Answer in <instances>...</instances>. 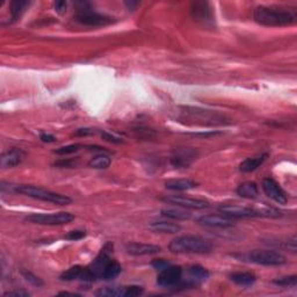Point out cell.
<instances>
[{
    "instance_id": "cell-28",
    "label": "cell",
    "mask_w": 297,
    "mask_h": 297,
    "mask_svg": "<svg viewBox=\"0 0 297 297\" xmlns=\"http://www.w3.org/2000/svg\"><path fill=\"white\" fill-rule=\"evenodd\" d=\"M274 285L280 286V287H295L297 285V277L296 275H291V277H282L278 278L273 281Z\"/></svg>"
},
{
    "instance_id": "cell-8",
    "label": "cell",
    "mask_w": 297,
    "mask_h": 297,
    "mask_svg": "<svg viewBox=\"0 0 297 297\" xmlns=\"http://www.w3.org/2000/svg\"><path fill=\"white\" fill-rule=\"evenodd\" d=\"M192 15L195 21L203 26L211 27L214 24V12L210 3L207 1H194L192 3Z\"/></svg>"
},
{
    "instance_id": "cell-27",
    "label": "cell",
    "mask_w": 297,
    "mask_h": 297,
    "mask_svg": "<svg viewBox=\"0 0 297 297\" xmlns=\"http://www.w3.org/2000/svg\"><path fill=\"white\" fill-rule=\"evenodd\" d=\"M84 271V267L82 266H73L71 268H69L68 271H65L63 273L59 279L62 281H73V280H78L82 277Z\"/></svg>"
},
{
    "instance_id": "cell-10",
    "label": "cell",
    "mask_w": 297,
    "mask_h": 297,
    "mask_svg": "<svg viewBox=\"0 0 297 297\" xmlns=\"http://www.w3.org/2000/svg\"><path fill=\"white\" fill-rule=\"evenodd\" d=\"M183 278V268L170 265L165 270L160 271L157 278V284L163 288H173Z\"/></svg>"
},
{
    "instance_id": "cell-17",
    "label": "cell",
    "mask_w": 297,
    "mask_h": 297,
    "mask_svg": "<svg viewBox=\"0 0 297 297\" xmlns=\"http://www.w3.org/2000/svg\"><path fill=\"white\" fill-rule=\"evenodd\" d=\"M198 186L195 181L191 179H171L165 183L166 190L176 191V192H184L193 190Z\"/></svg>"
},
{
    "instance_id": "cell-15",
    "label": "cell",
    "mask_w": 297,
    "mask_h": 297,
    "mask_svg": "<svg viewBox=\"0 0 297 297\" xmlns=\"http://www.w3.org/2000/svg\"><path fill=\"white\" fill-rule=\"evenodd\" d=\"M128 254L131 256H150V254H156L160 252V247L153 244H144V243H129L125 246Z\"/></svg>"
},
{
    "instance_id": "cell-6",
    "label": "cell",
    "mask_w": 297,
    "mask_h": 297,
    "mask_svg": "<svg viewBox=\"0 0 297 297\" xmlns=\"http://www.w3.org/2000/svg\"><path fill=\"white\" fill-rule=\"evenodd\" d=\"M249 259L261 266H281L287 263L282 254L270 250H254L249 254Z\"/></svg>"
},
{
    "instance_id": "cell-13",
    "label": "cell",
    "mask_w": 297,
    "mask_h": 297,
    "mask_svg": "<svg viewBox=\"0 0 297 297\" xmlns=\"http://www.w3.org/2000/svg\"><path fill=\"white\" fill-rule=\"evenodd\" d=\"M198 223H200L201 225L209 226V228H221L226 229L231 228L235 225L232 218L228 217L225 215H204L198 218Z\"/></svg>"
},
{
    "instance_id": "cell-18",
    "label": "cell",
    "mask_w": 297,
    "mask_h": 297,
    "mask_svg": "<svg viewBox=\"0 0 297 297\" xmlns=\"http://www.w3.org/2000/svg\"><path fill=\"white\" fill-rule=\"evenodd\" d=\"M267 156H268L267 153H264V155L252 157V158H246L244 162L240 163L239 170L244 173L253 172V171H256L258 167H260L261 165H263L264 162L267 158Z\"/></svg>"
},
{
    "instance_id": "cell-41",
    "label": "cell",
    "mask_w": 297,
    "mask_h": 297,
    "mask_svg": "<svg viewBox=\"0 0 297 297\" xmlns=\"http://www.w3.org/2000/svg\"><path fill=\"white\" fill-rule=\"evenodd\" d=\"M58 295L59 296H79L78 294H75V293H68V292H61Z\"/></svg>"
},
{
    "instance_id": "cell-2",
    "label": "cell",
    "mask_w": 297,
    "mask_h": 297,
    "mask_svg": "<svg viewBox=\"0 0 297 297\" xmlns=\"http://www.w3.org/2000/svg\"><path fill=\"white\" fill-rule=\"evenodd\" d=\"M169 250L172 253L205 254L211 252L212 244L208 239L202 238V237L186 235L173 239L170 243Z\"/></svg>"
},
{
    "instance_id": "cell-1",
    "label": "cell",
    "mask_w": 297,
    "mask_h": 297,
    "mask_svg": "<svg viewBox=\"0 0 297 297\" xmlns=\"http://www.w3.org/2000/svg\"><path fill=\"white\" fill-rule=\"evenodd\" d=\"M253 19L263 26L281 27L294 23L296 21V13L294 10L282 7L258 6L253 12Z\"/></svg>"
},
{
    "instance_id": "cell-30",
    "label": "cell",
    "mask_w": 297,
    "mask_h": 297,
    "mask_svg": "<svg viewBox=\"0 0 297 297\" xmlns=\"http://www.w3.org/2000/svg\"><path fill=\"white\" fill-rule=\"evenodd\" d=\"M22 277L26 279V281L29 282L33 286H36V287H41V286H43V281L41 280L40 278L36 277V275L30 273V272H22Z\"/></svg>"
},
{
    "instance_id": "cell-40",
    "label": "cell",
    "mask_w": 297,
    "mask_h": 297,
    "mask_svg": "<svg viewBox=\"0 0 297 297\" xmlns=\"http://www.w3.org/2000/svg\"><path fill=\"white\" fill-rule=\"evenodd\" d=\"M124 3H125V6L128 7V9L129 10H134L135 9V7L138 5V1H124Z\"/></svg>"
},
{
    "instance_id": "cell-19",
    "label": "cell",
    "mask_w": 297,
    "mask_h": 297,
    "mask_svg": "<svg viewBox=\"0 0 297 297\" xmlns=\"http://www.w3.org/2000/svg\"><path fill=\"white\" fill-rule=\"evenodd\" d=\"M230 280L233 284L242 286V287H247V286H252L256 282V275L251 272H236L230 275Z\"/></svg>"
},
{
    "instance_id": "cell-23",
    "label": "cell",
    "mask_w": 297,
    "mask_h": 297,
    "mask_svg": "<svg viewBox=\"0 0 297 297\" xmlns=\"http://www.w3.org/2000/svg\"><path fill=\"white\" fill-rule=\"evenodd\" d=\"M121 272H122L121 265H118L116 261L110 260L109 263L106 265V267H104L102 275H101V279L104 281H111L114 280L115 278H117L118 275L121 274Z\"/></svg>"
},
{
    "instance_id": "cell-29",
    "label": "cell",
    "mask_w": 297,
    "mask_h": 297,
    "mask_svg": "<svg viewBox=\"0 0 297 297\" xmlns=\"http://www.w3.org/2000/svg\"><path fill=\"white\" fill-rule=\"evenodd\" d=\"M82 148H83L82 144H70V145L62 146V148L55 150V153H57V155H62V156L71 155V153L79 151Z\"/></svg>"
},
{
    "instance_id": "cell-3",
    "label": "cell",
    "mask_w": 297,
    "mask_h": 297,
    "mask_svg": "<svg viewBox=\"0 0 297 297\" xmlns=\"http://www.w3.org/2000/svg\"><path fill=\"white\" fill-rule=\"evenodd\" d=\"M15 193H20L24 197L36 198L44 202H50V203L58 205H68L71 203V198L66 195H62L55 192L44 190V188L31 186V185H19L15 187Z\"/></svg>"
},
{
    "instance_id": "cell-12",
    "label": "cell",
    "mask_w": 297,
    "mask_h": 297,
    "mask_svg": "<svg viewBox=\"0 0 297 297\" xmlns=\"http://www.w3.org/2000/svg\"><path fill=\"white\" fill-rule=\"evenodd\" d=\"M221 214L228 216L230 218H250L257 217V212L254 208L242 207L238 204H222L218 207Z\"/></svg>"
},
{
    "instance_id": "cell-22",
    "label": "cell",
    "mask_w": 297,
    "mask_h": 297,
    "mask_svg": "<svg viewBox=\"0 0 297 297\" xmlns=\"http://www.w3.org/2000/svg\"><path fill=\"white\" fill-rule=\"evenodd\" d=\"M96 295L99 297H128V287H117V286L104 287L99 289Z\"/></svg>"
},
{
    "instance_id": "cell-25",
    "label": "cell",
    "mask_w": 297,
    "mask_h": 297,
    "mask_svg": "<svg viewBox=\"0 0 297 297\" xmlns=\"http://www.w3.org/2000/svg\"><path fill=\"white\" fill-rule=\"evenodd\" d=\"M110 163L111 159L109 156L104 155V153H100V155H97L90 160L89 166L96 170H104L110 165Z\"/></svg>"
},
{
    "instance_id": "cell-14",
    "label": "cell",
    "mask_w": 297,
    "mask_h": 297,
    "mask_svg": "<svg viewBox=\"0 0 297 297\" xmlns=\"http://www.w3.org/2000/svg\"><path fill=\"white\" fill-rule=\"evenodd\" d=\"M195 157H197V151L194 149H178L171 158V163L176 167H188L195 159Z\"/></svg>"
},
{
    "instance_id": "cell-21",
    "label": "cell",
    "mask_w": 297,
    "mask_h": 297,
    "mask_svg": "<svg viewBox=\"0 0 297 297\" xmlns=\"http://www.w3.org/2000/svg\"><path fill=\"white\" fill-rule=\"evenodd\" d=\"M150 229H152L156 232H163V233H177L181 230V226L177 223L167 222V221H158L152 222L150 224Z\"/></svg>"
},
{
    "instance_id": "cell-9",
    "label": "cell",
    "mask_w": 297,
    "mask_h": 297,
    "mask_svg": "<svg viewBox=\"0 0 297 297\" xmlns=\"http://www.w3.org/2000/svg\"><path fill=\"white\" fill-rule=\"evenodd\" d=\"M166 203L177 205L180 208L186 209H205L209 207V202L202 198H187L185 195H172V197H166L163 198Z\"/></svg>"
},
{
    "instance_id": "cell-33",
    "label": "cell",
    "mask_w": 297,
    "mask_h": 297,
    "mask_svg": "<svg viewBox=\"0 0 297 297\" xmlns=\"http://www.w3.org/2000/svg\"><path fill=\"white\" fill-rule=\"evenodd\" d=\"M143 294V288L139 286H128V297H136Z\"/></svg>"
},
{
    "instance_id": "cell-38",
    "label": "cell",
    "mask_w": 297,
    "mask_h": 297,
    "mask_svg": "<svg viewBox=\"0 0 297 297\" xmlns=\"http://www.w3.org/2000/svg\"><path fill=\"white\" fill-rule=\"evenodd\" d=\"M41 141L44 142V143H54L56 142V137L54 135H50V134H42L40 136Z\"/></svg>"
},
{
    "instance_id": "cell-7",
    "label": "cell",
    "mask_w": 297,
    "mask_h": 297,
    "mask_svg": "<svg viewBox=\"0 0 297 297\" xmlns=\"http://www.w3.org/2000/svg\"><path fill=\"white\" fill-rule=\"evenodd\" d=\"M185 111H183V114L186 115L185 120L188 121H203V124H222L224 123V117L219 116L216 113H211L209 110H203V109H198V108H191V107H186L184 108Z\"/></svg>"
},
{
    "instance_id": "cell-4",
    "label": "cell",
    "mask_w": 297,
    "mask_h": 297,
    "mask_svg": "<svg viewBox=\"0 0 297 297\" xmlns=\"http://www.w3.org/2000/svg\"><path fill=\"white\" fill-rule=\"evenodd\" d=\"M82 5L83 7H80L78 12L75 14V16H73V19H75L77 22L86 24V26L99 27V26H107V24L113 23L115 21L114 17L94 12L93 9L89 8V6H87L86 2H82Z\"/></svg>"
},
{
    "instance_id": "cell-37",
    "label": "cell",
    "mask_w": 297,
    "mask_h": 297,
    "mask_svg": "<svg viewBox=\"0 0 297 297\" xmlns=\"http://www.w3.org/2000/svg\"><path fill=\"white\" fill-rule=\"evenodd\" d=\"M54 7H55V10L58 14H63V13H65L66 7H68V3H66V1H56L54 3Z\"/></svg>"
},
{
    "instance_id": "cell-35",
    "label": "cell",
    "mask_w": 297,
    "mask_h": 297,
    "mask_svg": "<svg viewBox=\"0 0 297 297\" xmlns=\"http://www.w3.org/2000/svg\"><path fill=\"white\" fill-rule=\"evenodd\" d=\"M101 136H102V138L104 141H108V142H113V143H121L122 139L116 137V136L111 135L110 132H107V131H102L101 132Z\"/></svg>"
},
{
    "instance_id": "cell-26",
    "label": "cell",
    "mask_w": 297,
    "mask_h": 297,
    "mask_svg": "<svg viewBox=\"0 0 297 297\" xmlns=\"http://www.w3.org/2000/svg\"><path fill=\"white\" fill-rule=\"evenodd\" d=\"M162 215L167 218L177 219V221H185V219H190L191 214L190 212L181 210V209H172V208H165L162 210Z\"/></svg>"
},
{
    "instance_id": "cell-31",
    "label": "cell",
    "mask_w": 297,
    "mask_h": 297,
    "mask_svg": "<svg viewBox=\"0 0 297 297\" xmlns=\"http://www.w3.org/2000/svg\"><path fill=\"white\" fill-rule=\"evenodd\" d=\"M86 236V231H84V230H73V231H70L68 235H66L64 238L68 239V240H80L83 239L84 237Z\"/></svg>"
},
{
    "instance_id": "cell-32",
    "label": "cell",
    "mask_w": 297,
    "mask_h": 297,
    "mask_svg": "<svg viewBox=\"0 0 297 297\" xmlns=\"http://www.w3.org/2000/svg\"><path fill=\"white\" fill-rule=\"evenodd\" d=\"M151 265H152V267L155 268V270L163 271V270H165V268L169 267L171 264L169 263V261H166L164 259H156V260L152 261Z\"/></svg>"
},
{
    "instance_id": "cell-36",
    "label": "cell",
    "mask_w": 297,
    "mask_h": 297,
    "mask_svg": "<svg viewBox=\"0 0 297 297\" xmlns=\"http://www.w3.org/2000/svg\"><path fill=\"white\" fill-rule=\"evenodd\" d=\"M94 134H97V130L92 128H82V129H78V130L75 132L76 136H89Z\"/></svg>"
},
{
    "instance_id": "cell-34",
    "label": "cell",
    "mask_w": 297,
    "mask_h": 297,
    "mask_svg": "<svg viewBox=\"0 0 297 297\" xmlns=\"http://www.w3.org/2000/svg\"><path fill=\"white\" fill-rule=\"evenodd\" d=\"M30 294L28 292L23 291H13V292H7L3 294V297H29Z\"/></svg>"
},
{
    "instance_id": "cell-24",
    "label": "cell",
    "mask_w": 297,
    "mask_h": 297,
    "mask_svg": "<svg viewBox=\"0 0 297 297\" xmlns=\"http://www.w3.org/2000/svg\"><path fill=\"white\" fill-rule=\"evenodd\" d=\"M29 5L30 1H27V0H14V1L10 2L9 12L10 16H12V20H19L20 16L22 15V13L27 9V7Z\"/></svg>"
},
{
    "instance_id": "cell-11",
    "label": "cell",
    "mask_w": 297,
    "mask_h": 297,
    "mask_svg": "<svg viewBox=\"0 0 297 297\" xmlns=\"http://www.w3.org/2000/svg\"><path fill=\"white\" fill-rule=\"evenodd\" d=\"M263 191L268 198L279 204H286L288 201L287 194L282 190L280 185L272 178H266L263 180Z\"/></svg>"
},
{
    "instance_id": "cell-16",
    "label": "cell",
    "mask_w": 297,
    "mask_h": 297,
    "mask_svg": "<svg viewBox=\"0 0 297 297\" xmlns=\"http://www.w3.org/2000/svg\"><path fill=\"white\" fill-rule=\"evenodd\" d=\"M23 151H21L19 149H12L9 151L3 153L0 158V166L2 169H8V167H13L19 165L22 162L23 158Z\"/></svg>"
},
{
    "instance_id": "cell-39",
    "label": "cell",
    "mask_w": 297,
    "mask_h": 297,
    "mask_svg": "<svg viewBox=\"0 0 297 297\" xmlns=\"http://www.w3.org/2000/svg\"><path fill=\"white\" fill-rule=\"evenodd\" d=\"M73 164H75L73 160H66V162H65V160H62V162L56 163L55 165H57L59 167H72Z\"/></svg>"
},
{
    "instance_id": "cell-20",
    "label": "cell",
    "mask_w": 297,
    "mask_h": 297,
    "mask_svg": "<svg viewBox=\"0 0 297 297\" xmlns=\"http://www.w3.org/2000/svg\"><path fill=\"white\" fill-rule=\"evenodd\" d=\"M237 194L244 198H256L259 195V190H258L256 183L246 181V183L239 185L238 188H237Z\"/></svg>"
},
{
    "instance_id": "cell-5",
    "label": "cell",
    "mask_w": 297,
    "mask_h": 297,
    "mask_svg": "<svg viewBox=\"0 0 297 297\" xmlns=\"http://www.w3.org/2000/svg\"><path fill=\"white\" fill-rule=\"evenodd\" d=\"M73 219L75 215L65 211L54 212V214H31L26 217V221L40 225H64L72 222Z\"/></svg>"
}]
</instances>
